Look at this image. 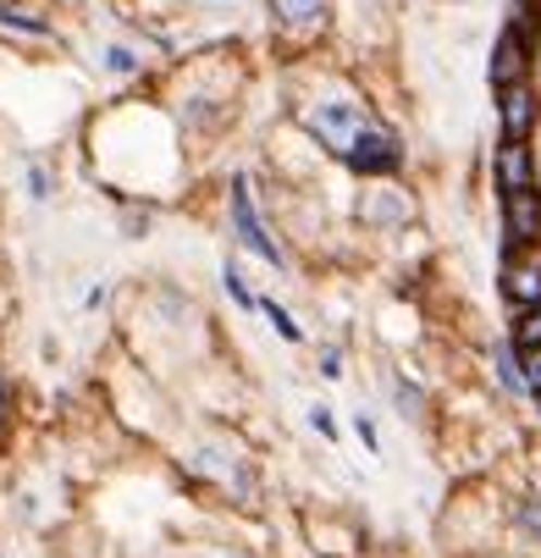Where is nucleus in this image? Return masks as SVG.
Returning <instances> with one entry per match:
<instances>
[{"label":"nucleus","mask_w":541,"mask_h":558,"mask_svg":"<svg viewBox=\"0 0 541 558\" xmlns=\"http://www.w3.org/2000/svg\"><path fill=\"white\" fill-rule=\"evenodd\" d=\"M343 161L359 172V178H393L404 167V144L386 133V128H359V138L343 149Z\"/></svg>","instance_id":"obj_1"},{"label":"nucleus","mask_w":541,"mask_h":558,"mask_svg":"<svg viewBox=\"0 0 541 558\" xmlns=\"http://www.w3.org/2000/svg\"><path fill=\"white\" fill-rule=\"evenodd\" d=\"M503 299H508V310L541 304V244L536 250H503Z\"/></svg>","instance_id":"obj_2"},{"label":"nucleus","mask_w":541,"mask_h":558,"mask_svg":"<svg viewBox=\"0 0 541 558\" xmlns=\"http://www.w3.org/2000/svg\"><path fill=\"white\" fill-rule=\"evenodd\" d=\"M503 238H508V250H536L541 244V189L503 194Z\"/></svg>","instance_id":"obj_3"},{"label":"nucleus","mask_w":541,"mask_h":558,"mask_svg":"<svg viewBox=\"0 0 541 558\" xmlns=\"http://www.w3.org/2000/svg\"><path fill=\"white\" fill-rule=\"evenodd\" d=\"M309 128H316V138H321L327 149H348V144L359 138V128H370V122H365L359 106L332 100V106H316V111H309Z\"/></svg>","instance_id":"obj_4"},{"label":"nucleus","mask_w":541,"mask_h":558,"mask_svg":"<svg viewBox=\"0 0 541 558\" xmlns=\"http://www.w3.org/2000/svg\"><path fill=\"white\" fill-rule=\"evenodd\" d=\"M232 227H238V238H244V244H249L260 260H271V266L282 271V250L271 244V232L260 227V216H255V199H249V183H244V178L232 183Z\"/></svg>","instance_id":"obj_5"},{"label":"nucleus","mask_w":541,"mask_h":558,"mask_svg":"<svg viewBox=\"0 0 541 558\" xmlns=\"http://www.w3.org/2000/svg\"><path fill=\"white\" fill-rule=\"evenodd\" d=\"M525 189H536V149L519 138H503L497 144V194H525Z\"/></svg>","instance_id":"obj_6"},{"label":"nucleus","mask_w":541,"mask_h":558,"mask_svg":"<svg viewBox=\"0 0 541 558\" xmlns=\"http://www.w3.org/2000/svg\"><path fill=\"white\" fill-rule=\"evenodd\" d=\"M487 77H492V89H497V95H503V89H514V84H525V34H519V23H514V28H503V39H497V50H492Z\"/></svg>","instance_id":"obj_7"},{"label":"nucleus","mask_w":541,"mask_h":558,"mask_svg":"<svg viewBox=\"0 0 541 558\" xmlns=\"http://www.w3.org/2000/svg\"><path fill=\"white\" fill-rule=\"evenodd\" d=\"M497 122H503V138L530 144V133H536V95H530V84H514V89L497 95Z\"/></svg>","instance_id":"obj_8"},{"label":"nucleus","mask_w":541,"mask_h":558,"mask_svg":"<svg viewBox=\"0 0 541 558\" xmlns=\"http://www.w3.org/2000/svg\"><path fill=\"white\" fill-rule=\"evenodd\" d=\"M359 216H365L370 227H398V221L415 216V205H409L398 189H381V194H370V199L359 205Z\"/></svg>","instance_id":"obj_9"},{"label":"nucleus","mask_w":541,"mask_h":558,"mask_svg":"<svg viewBox=\"0 0 541 558\" xmlns=\"http://www.w3.org/2000/svg\"><path fill=\"white\" fill-rule=\"evenodd\" d=\"M271 12L287 23V28H316L327 17V0H271Z\"/></svg>","instance_id":"obj_10"},{"label":"nucleus","mask_w":541,"mask_h":558,"mask_svg":"<svg viewBox=\"0 0 541 558\" xmlns=\"http://www.w3.org/2000/svg\"><path fill=\"white\" fill-rule=\"evenodd\" d=\"M508 343H514L519 354L541 349V304H530V310H514V327H508Z\"/></svg>","instance_id":"obj_11"},{"label":"nucleus","mask_w":541,"mask_h":558,"mask_svg":"<svg viewBox=\"0 0 541 558\" xmlns=\"http://www.w3.org/2000/svg\"><path fill=\"white\" fill-rule=\"evenodd\" d=\"M514 520H519V531H525V536H536V542H541V498H519V504H514Z\"/></svg>","instance_id":"obj_12"},{"label":"nucleus","mask_w":541,"mask_h":558,"mask_svg":"<svg viewBox=\"0 0 541 558\" xmlns=\"http://www.w3.org/2000/svg\"><path fill=\"white\" fill-rule=\"evenodd\" d=\"M266 315H271V327H276V332H282V338H287V343H298V338H304V332H298V327H293V315H287V310H282V304H271V299H266Z\"/></svg>","instance_id":"obj_13"},{"label":"nucleus","mask_w":541,"mask_h":558,"mask_svg":"<svg viewBox=\"0 0 541 558\" xmlns=\"http://www.w3.org/2000/svg\"><path fill=\"white\" fill-rule=\"evenodd\" d=\"M0 23H7V28H23V34H34V39H45V23H34V17H23V12H12V7H0Z\"/></svg>","instance_id":"obj_14"},{"label":"nucleus","mask_w":541,"mask_h":558,"mask_svg":"<svg viewBox=\"0 0 541 558\" xmlns=\"http://www.w3.org/2000/svg\"><path fill=\"white\" fill-rule=\"evenodd\" d=\"M106 66H111V72H138V56L122 50V45H111V50H106Z\"/></svg>","instance_id":"obj_15"},{"label":"nucleus","mask_w":541,"mask_h":558,"mask_svg":"<svg viewBox=\"0 0 541 558\" xmlns=\"http://www.w3.org/2000/svg\"><path fill=\"white\" fill-rule=\"evenodd\" d=\"M519 365H525V381H530V398H536V392H541V349L519 354Z\"/></svg>","instance_id":"obj_16"},{"label":"nucleus","mask_w":541,"mask_h":558,"mask_svg":"<svg viewBox=\"0 0 541 558\" xmlns=\"http://www.w3.org/2000/svg\"><path fill=\"white\" fill-rule=\"evenodd\" d=\"M354 432H359V442H365L370 453H381V437H376V426H370V415H354Z\"/></svg>","instance_id":"obj_17"},{"label":"nucleus","mask_w":541,"mask_h":558,"mask_svg":"<svg viewBox=\"0 0 541 558\" xmlns=\"http://www.w3.org/2000/svg\"><path fill=\"white\" fill-rule=\"evenodd\" d=\"M226 293L238 299V304H255V299H249V288H244V277H238V266H226Z\"/></svg>","instance_id":"obj_18"},{"label":"nucleus","mask_w":541,"mask_h":558,"mask_svg":"<svg viewBox=\"0 0 541 558\" xmlns=\"http://www.w3.org/2000/svg\"><path fill=\"white\" fill-rule=\"evenodd\" d=\"M309 426H316L321 437H337V426H332V410H321V404H316V410H309Z\"/></svg>","instance_id":"obj_19"},{"label":"nucleus","mask_w":541,"mask_h":558,"mask_svg":"<svg viewBox=\"0 0 541 558\" xmlns=\"http://www.w3.org/2000/svg\"><path fill=\"white\" fill-rule=\"evenodd\" d=\"M28 189H34V199H45V194H50V183H45V172H39V167L28 172Z\"/></svg>","instance_id":"obj_20"},{"label":"nucleus","mask_w":541,"mask_h":558,"mask_svg":"<svg viewBox=\"0 0 541 558\" xmlns=\"http://www.w3.org/2000/svg\"><path fill=\"white\" fill-rule=\"evenodd\" d=\"M536 189H541V138H536Z\"/></svg>","instance_id":"obj_21"},{"label":"nucleus","mask_w":541,"mask_h":558,"mask_svg":"<svg viewBox=\"0 0 541 558\" xmlns=\"http://www.w3.org/2000/svg\"><path fill=\"white\" fill-rule=\"evenodd\" d=\"M0 415H7V381H0Z\"/></svg>","instance_id":"obj_22"},{"label":"nucleus","mask_w":541,"mask_h":558,"mask_svg":"<svg viewBox=\"0 0 541 558\" xmlns=\"http://www.w3.org/2000/svg\"><path fill=\"white\" fill-rule=\"evenodd\" d=\"M232 558H238V553H232Z\"/></svg>","instance_id":"obj_23"}]
</instances>
